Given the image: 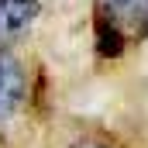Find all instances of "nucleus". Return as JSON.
<instances>
[{"instance_id":"nucleus-1","label":"nucleus","mask_w":148,"mask_h":148,"mask_svg":"<svg viewBox=\"0 0 148 148\" xmlns=\"http://www.w3.org/2000/svg\"><path fill=\"white\" fill-rule=\"evenodd\" d=\"M90 38L97 59H124L148 41V0H90Z\"/></svg>"},{"instance_id":"nucleus-2","label":"nucleus","mask_w":148,"mask_h":148,"mask_svg":"<svg viewBox=\"0 0 148 148\" xmlns=\"http://www.w3.org/2000/svg\"><path fill=\"white\" fill-rule=\"evenodd\" d=\"M35 107V69L21 48H0V131H10Z\"/></svg>"},{"instance_id":"nucleus-3","label":"nucleus","mask_w":148,"mask_h":148,"mask_svg":"<svg viewBox=\"0 0 148 148\" xmlns=\"http://www.w3.org/2000/svg\"><path fill=\"white\" fill-rule=\"evenodd\" d=\"M41 14V0H0V48H21Z\"/></svg>"},{"instance_id":"nucleus-4","label":"nucleus","mask_w":148,"mask_h":148,"mask_svg":"<svg viewBox=\"0 0 148 148\" xmlns=\"http://www.w3.org/2000/svg\"><path fill=\"white\" fill-rule=\"evenodd\" d=\"M66 148H131V145L121 141L110 127H83L66 141Z\"/></svg>"}]
</instances>
